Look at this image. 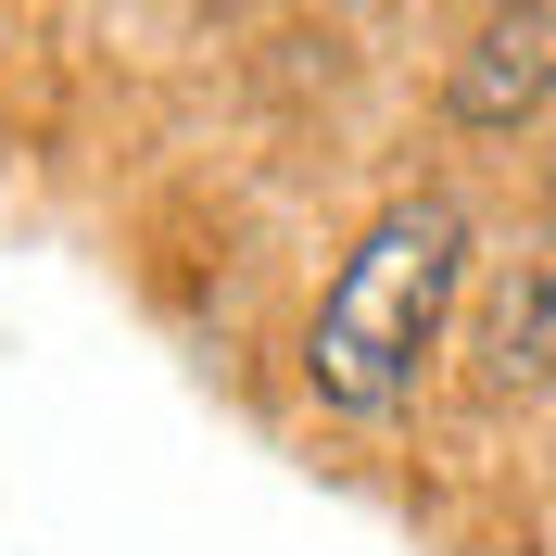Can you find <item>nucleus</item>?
Listing matches in <instances>:
<instances>
[{"label":"nucleus","instance_id":"2","mask_svg":"<svg viewBox=\"0 0 556 556\" xmlns=\"http://www.w3.org/2000/svg\"><path fill=\"white\" fill-rule=\"evenodd\" d=\"M556 89V13H493L481 38H468V64H455V127H506V114H531Z\"/></svg>","mask_w":556,"mask_h":556},{"label":"nucleus","instance_id":"1","mask_svg":"<svg viewBox=\"0 0 556 556\" xmlns=\"http://www.w3.org/2000/svg\"><path fill=\"white\" fill-rule=\"evenodd\" d=\"M455 291H468V215H455L443 190L392 203L380 228L342 253V278L316 291V329H304V380H316V405L392 417V405L417 392V367L443 354Z\"/></svg>","mask_w":556,"mask_h":556},{"label":"nucleus","instance_id":"3","mask_svg":"<svg viewBox=\"0 0 556 556\" xmlns=\"http://www.w3.org/2000/svg\"><path fill=\"white\" fill-rule=\"evenodd\" d=\"M481 380H493V392H531V380H556V241H531V304H519V278L493 291Z\"/></svg>","mask_w":556,"mask_h":556}]
</instances>
